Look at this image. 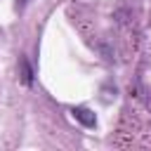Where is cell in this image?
Segmentation results:
<instances>
[{
	"mask_svg": "<svg viewBox=\"0 0 151 151\" xmlns=\"http://www.w3.org/2000/svg\"><path fill=\"white\" fill-rule=\"evenodd\" d=\"M19 64H21V78H24V83H26V85H31L33 73H31V68H28V61H26V59H21Z\"/></svg>",
	"mask_w": 151,
	"mask_h": 151,
	"instance_id": "cell-2",
	"label": "cell"
},
{
	"mask_svg": "<svg viewBox=\"0 0 151 151\" xmlns=\"http://www.w3.org/2000/svg\"><path fill=\"white\" fill-rule=\"evenodd\" d=\"M71 113H73V118L80 120L85 127H94V125H97V116H94L90 109H85V106H73Z\"/></svg>",
	"mask_w": 151,
	"mask_h": 151,
	"instance_id": "cell-1",
	"label": "cell"
}]
</instances>
